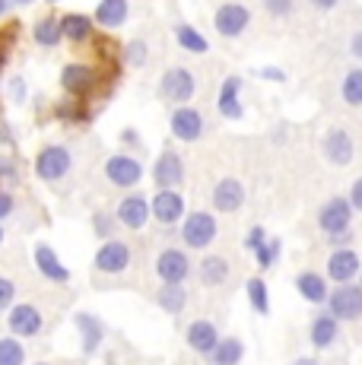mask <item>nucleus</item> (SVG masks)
Masks as SVG:
<instances>
[{
  "mask_svg": "<svg viewBox=\"0 0 362 365\" xmlns=\"http://www.w3.org/2000/svg\"><path fill=\"white\" fill-rule=\"evenodd\" d=\"M219 235V222L213 213L207 210H194V213H185L181 220V242L191 251H207Z\"/></svg>",
  "mask_w": 362,
  "mask_h": 365,
  "instance_id": "obj_1",
  "label": "nucleus"
},
{
  "mask_svg": "<svg viewBox=\"0 0 362 365\" xmlns=\"http://www.w3.org/2000/svg\"><path fill=\"white\" fill-rule=\"evenodd\" d=\"M73 168V156L71 150H67L64 143H48L38 150L36 156V175L41 181H48V185H54V181H64L67 175H71Z\"/></svg>",
  "mask_w": 362,
  "mask_h": 365,
  "instance_id": "obj_2",
  "label": "nucleus"
},
{
  "mask_svg": "<svg viewBox=\"0 0 362 365\" xmlns=\"http://www.w3.org/2000/svg\"><path fill=\"white\" fill-rule=\"evenodd\" d=\"M324 308L340 321V324H353L362 318V286L359 283H340L327 296Z\"/></svg>",
  "mask_w": 362,
  "mask_h": 365,
  "instance_id": "obj_3",
  "label": "nucleus"
},
{
  "mask_svg": "<svg viewBox=\"0 0 362 365\" xmlns=\"http://www.w3.org/2000/svg\"><path fill=\"white\" fill-rule=\"evenodd\" d=\"M150 210H152V220L162 229L181 226V220H185V213H187L181 187H156V194L150 197Z\"/></svg>",
  "mask_w": 362,
  "mask_h": 365,
  "instance_id": "obj_4",
  "label": "nucleus"
},
{
  "mask_svg": "<svg viewBox=\"0 0 362 365\" xmlns=\"http://www.w3.org/2000/svg\"><path fill=\"white\" fill-rule=\"evenodd\" d=\"M6 331L19 340H32V336L45 334V314L32 302H13V308L6 312Z\"/></svg>",
  "mask_w": 362,
  "mask_h": 365,
  "instance_id": "obj_5",
  "label": "nucleus"
},
{
  "mask_svg": "<svg viewBox=\"0 0 362 365\" xmlns=\"http://www.w3.org/2000/svg\"><path fill=\"white\" fill-rule=\"evenodd\" d=\"M353 216H356V210H353L350 197H331L321 210H318V229L324 232V238L337 235V232H350Z\"/></svg>",
  "mask_w": 362,
  "mask_h": 365,
  "instance_id": "obj_6",
  "label": "nucleus"
},
{
  "mask_svg": "<svg viewBox=\"0 0 362 365\" xmlns=\"http://www.w3.org/2000/svg\"><path fill=\"white\" fill-rule=\"evenodd\" d=\"M159 93H162L165 102H175V105H187L197 93V80L187 67H169L159 80Z\"/></svg>",
  "mask_w": 362,
  "mask_h": 365,
  "instance_id": "obj_7",
  "label": "nucleus"
},
{
  "mask_svg": "<svg viewBox=\"0 0 362 365\" xmlns=\"http://www.w3.org/2000/svg\"><path fill=\"white\" fill-rule=\"evenodd\" d=\"M359 270H362V257H359V251L353 248V245H346V248H333L331 257H327V267H324L327 279H331L333 286L356 283Z\"/></svg>",
  "mask_w": 362,
  "mask_h": 365,
  "instance_id": "obj_8",
  "label": "nucleus"
},
{
  "mask_svg": "<svg viewBox=\"0 0 362 365\" xmlns=\"http://www.w3.org/2000/svg\"><path fill=\"white\" fill-rule=\"evenodd\" d=\"M194 273L191 255L185 248H162L156 257V279L159 283H185Z\"/></svg>",
  "mask_w": 362,
  "mask_h": 365,
  "instance_id": "obj_9",
  "label": "nucleus"
},
{
  "mask_svg": "<svg viewBox=\"0 0 362 365\" xmlns=\"http://www.w3.org/2000/svg\"><path fill=\"white\" fill-rule=\"evenodd\" d=\"M115 220H118V226L130 229V232H140V229H146V222L152 220L150 197L140 194V191L121 197V200H118V210H115Z\"/></svg>",
  "mask_w": 362,
  "mask_h": 365,
  "instance_id": "obj_10",
  "label": "nucleus"
},
{
  "mask_svg": "<svg viewBox=\"0 0 362 365\" xmlns=\"http://www.w3.org/2000/svg\"><path fill=\"white\" fill-rule=\"evenodd\" d=\"M150 175L156 181V187H181L185 185V159H181V153L175 146H165L156 156V163H152Z\"/></svg>",
  "mask_w": 362,
  "mask_h": 365,
  "instance_id": "obj_11",
  "label": "nucleus"
},
{
  "mask_svg": "<svg viewBox=\"0 0 362 365\" xmlns=\"http://www.w3.org/2000/svg\"><path fill=\"white\" fill-rule=\"evenodd\" d=\"M105 178L115 187L130 191V187H137L143 181V165H140V159L128 156V153H118V156L105 159Z\"/></svg>",
  "mask_w": 362,
  "mask_h": 365,
  "instance_id": "obj_12",
  "label": "nucleus"
},
{
  "mask_svg": "<svg viewBox=\"0 0 362 365\" xmlns=\"http://www.w3.org/2000/svg\"><path fill=\"white\" fill-rule=\"evenodd\" d=\"M252 26V10L245 4H222L217 13H213V29H217L222 38H239L242 32Z\"/></svg>",
  "mask_w": 362,
  "mask_h": 365,
  "instance_id": "obj_13",
  "label": "nucleus"
},
{
  "mask_svg": "<svg viewBox=\"0 0 362 365\" xmlns=\"http://www.w3.org/2000/svg\"><path fill=\"white\" fill-rule=\"evenodd\" d=\"M95 270L99 273H124L130 267V245L121 242V238H105V242L99 245V251H95Z\"/></svg>",
  "mask_w": 362,
  "mask_h": 365,
  "instance_id": "obj_14",
  "label": "nucleus"
},
{
  "mask_svg": "<svg viewBox=\"0 0 362 365\" xmlns=\"http://www.w3.org/2000/svg\"><path fill=\"white\" fill-rule=\"evenodd\" d=\"M169 130L172 140H178V143H194L204 133V115L197 108H191V105H178L169 118Z\"/></svg>",
  "mask_w": 362,
  "mask_h": 365,
  "instance_id": "obj_15",
  "label": "nucleus"
},
{
  "mask_svg": "<svg viewBox=\"0 0 362 365\" xmlns=\"http://www.w3.org/2000/svg\"><path fill=\"white\" fill-rule=\"evenodd\" d=\"M321 153L331 165H350L356 156V143H353L350 130L343 128H327L321 140Z\"/></svg>",
  "mask_w": 362,
  "mask_h": 365,
  "instance_id": "obj_16",
  "label": "nucleus"
},
{
  "mask_svg": "<svg viewBox=\"0 0 362 365\" xmlns=\"http://www.w3.org/2000/svg\"><path fill=\"white\" fill-rule=\"evenodd\" d=\"M309 343L318 349V353H331V349L340 343V321L333 318L327 308H324L321 314H315V318H311V324H309Z\"/></svg>",
  "mask_w": 362,
  "mask_h": 365,
  "instance_id": "obj_17",
  "label": "nucleus"
},
{
  "mask_svg": "<svg viewBox=\"0 0 362 365\" xmlns=\"http://www.w3.org/2000/svg\"><path fill=\"white\" fill-rule=\"evenodd\" d=\"M95 83H99V73H95V67H89V64H67L61 70V86H64L67 96H76V99L93 93Z\"/></svg>",
  "mask_w": 362,
  "mask_h": 365,
  "instance_id": "obj_18",
  "label": "nucleus"
},
{
  "mask_svg": "<svg viewBox=\"0 0 362 365\" xmlns=\"http://www.w3.org/2000/svg\"><path fill=\"white\" fill-rule=\"evenodd\" d=\"M210 203L217 213H239L245 207V185L239 178H219L210 194Z\"/></svg>",
  "mask_w": 362,
  "mask_h": 365,
  "instance_id": "obj_19",
  "label": "nucleus"
},
{
  "mask_svg": "<svg viewBox=\"0 0 362 365\" xmlns=\"http://www.w3.org/2000/svg\"><path fill=\"white\" fill-rule=\"evenodd\" d=\"M185 340L197 356H210L213 349H217V343H219V327L213 324L210 318H197V321L187 324Z\"/></svg>",
  "mask_w": 362,
  "mask_h": 365,
  "instance_id": "obj_20",
  "label": "nucleus"
},
{
  "mask_svg": "<svg viewBox=\"0 0 362 365\" xmlns=\"http://www.w3.org/2000/svg\"><path fill=\"white\" fill-rule=\"evenodd\" d=\"M73 324H76V334H80V340H83V353L95 356L102 346V340H105V324H102V318H95L93 312H76Z\"/></svg>",
  "mask_w": 362,
  "mask_h": 365,
  "instance_id": "obj_21",
  "label": "nucleus"
},
{
  "mask_svg": "<svg viewBox=\"0 0 362 365\" xmlns=\"http://www.w3.org/2000/svg\"><path fill=\"white\" fill-rule=\"evenodd\" d=\"M242 76H226L217 96V108L226 121H242L245 118V105H242Z\"/></svg>",
  "mask_w": 362,
  "mask_h": 365,
  "instance_id": "obj_22",
  "label": "nucleus"
},
{
  "mask_svg": "<svg viewBox=\"0 0 362 365\" xmlns=\"http://www.w3.org/2000/svg\"><path fill=\"white\" fill-rule=\"evenodd\" d=\"M36 267H38L41 277L51 279V283H58V286H67V283H71V270H67L64 261L54 255L51 245H45V242L36 245Z\"/></svg>",
  "mask_w": 362,
  "mask_h": 365,
  "instance_id": "obj_23",
  "label": "nucleus"
},
{
  "mask_svg": "<svg viewBox=\"0 0 362 365\" xmlns=\"http://www.w3.org/2000/svg\"><path fill=\"white\" fill-rule=\"evenodd\" d=\"M296 292L309 305H324L327 296H331V279L315 270H302V273H296Z\"/></svg>",
  "mask_w": 362,
  "mask_h": 365,
  "instance_id": "obj_24",
  "label": "nucleus"
},
{
  "mask_svg": "<svg viewBox=\"0 0 362 365\" xmlns=\"http://www.w3.org/2000/svg\"><path fill=\"white\" fill-rule=\"evenodd\" d=\"M197 277L204 283V289H219V286L229 283L232 277V267L222 255H204V261L197 264Z\"/></svg>",
  "mask_w": 362,
  "mask_h": 365,
  "instance_id": "obj_25",
  "label": "nucleus"
},
{
  "mask_svg": "<svg viewBox=\"0 0 362 365\" xmlns=\"http://www.w3.org/2000/svg\"><path fill=\"white\" fill-rule=\"evenodd\" d=\"M61 32H64V41L86 45L95 32V19L86 13H67V16H61Z\"/></svg>",
  "mask_w": 362,
  "mask_h": 365,
  "instance_id": "obj_26",
  "label": "nucleus"
},
{
  "mask_svg": "<svg viewBox=\"0 0 362 365\" xmlns=\"http://www.w3.org/2000/svg\"><path fill=\"white\" fill-rule=\"evenodd\" d=\"M130 16V4L128 0H99V6H95V23L105 26V29H121L124 23H128Z\"/></svg>",
  "mask_w": 362,
  "mask_h": 365,
  "instance_id": "obj_27",
  "label": "nucleus"
},
{
  "mask_svg": "<svg viewBox=\"0 0 362 365\" xmlns=\"http://www.w3.org/2000/svg\"><path fill=\"white\" fill-rule=\"evenodd\" d=\"M187 289H185V283H162L156 289V305L162 308L165 314H172V318H175V314H181L187 308Z\"/></svg>",
  "mask_w": 362,
  "mask_h": 365,
  "instance_id": "obj_28",
  "label": "nucleus"
},
{
  "mask_svg": "<svg viewBox=\"0 0 362 365\" xmlns=\"http://www.w3.org/2000/svg\"><path fill=\"white\" fill-rule=\"evenodd\" d=\"M242 359H245V343L239 336H219L217 349L210 353L213 365H242Z\"/></svg>",
  "mask_w": 362,
  "mask_h": 365,
  "instance_id": "obj_29",
  "label": "nucleus"
},
{
  "mask_svg": "<svg viewBox=\"0 0 362 365\" xmlns=\"http://www.w3.org/2000/svg\"><path fill=\"white\" fill-rule=\"evenodd\" d=\"M32 38L41 48H58L64 41V32H61V16H41L36 26H32Z\"/></svg>",
  "mask_w": 362,
  "mask_h": 365,
  "instance_id": "obj_30",
  "label": "nucleus"
},
{
  "mask_svg": "<svg viewBox=\"0 0 362 365\" xmlns=\"http://www.w3.org/2000/svg\"><path fill=\"white\" fill-rule=\"evenodd\" d=\"M175 41L185 48V51H191V54H207V51H210V41H207L204 35L194 29V26H187V23L175 26Z\"/></svg>",
  "mask_w": 362,
  "mask_h": 365,
  "instance_id": "obj_31",
  "label": "nucleus"
},
{
  "mask_svg": "<svg viewBox=\"0 0 362 365\" xmlns=\"http://www.w3.org/2000/svg\"><path fill=\"white\" fill-rule=\"evenodd\" d=\"M245 296H248V305H252L257 314H270V289H267V283H264V277L248 279Z\"/></svg>",
  "mask_w": 362,
  "mask_h": 365,
  "instance_id": "obj_32",
  "label": "nucleus"
},
{
  "mask_svg": "<svg viewBox=\"0 0 362 365\" xmlns=\"http://www.w3.org/2000/svg\"><path fill=\"white\" fill-rule=\"evenodd\" d=\"M340 96H343V102L353 105V108H359L362 105V67L346 70L343 83H340Z\"/></svg>",
  "mask_w": 362,
  "mask_h": 365,
  "instance_id": "obj_33",
  "label": "nucleus"
},
{
  "mask_svg": "<svg viewBox=\"0 0 362 365\" xmlns=\"http://www.w3.org/2000/svg\"><path fill=\"white\" fill-rule=\"evenodd\" d=\"M0 365H26V349L19 336H0Z\"/></svg>",
  "mask_w": 362,
  "mask_h": 365,
  "instance_id": "obj_34",
  "label": "nucleus"
},
{
  "mask_svg": "<svg viewBox=\"0 0 362 365\" xmlns=\"http://www.w3.org/2000/svg\"><path fill=\"white\" fill-rule=\"evenodd\" d=\"M252 255H254V261H257V267H261V270H270V267L280 261L283 242H280V238H267V242H264L257 251H252Z\"/></svg>",
  "mask_w": 362,
  "mask_h": 365,
  "instance_id": "obj_35",
  "label": "nucleus"
},
{
  "mask_svg": "<svg viewBox=\"0 0 362 365\" xmlns=\"http://www.w3.org/2000/svg\"><path fill=\"white\" fill-rule=\"evenodd\" d=\"M54 118L58 121H71V124H80V121H86V111H83V105H80V99L76 96H71L67 102H58L54 105Z\"/></svg>",
  "mask_w": 362,
  "mask_h": 365,
  "instance_id": "obj_36",
  "label": "nucleus"
},
{
  "mask_svg": "<svg viewBox=\"0 0 362 365\" xmlns=\"http://www.w3.org/2000/svg\"><path fill=\"white\" fill-rule=\"evenodd\" d=\"M115 229H118L115 216H108L105 210H95V213H93V232L99 235V242H105V238H115Z\"/></svg>",
  "mask_w": 362,
  "mask_h": 365,
  "instance_id": "obj_37",
  "label": "nucleus"
},
{
  "mask_svg": "<svg viewBox=\"0 0 362 365\" xmlns=\"http://www.w3.org/2000/svg\"><path fill=\"white\" fill-rule=\"evenodd\" d=\"M124 61H128L130 67H143L146 64V41H140V38L128 41V45H124Z\"/></svg>",
  "mask_w": 362,
  "mask_h": 365,
  "instance_id": "obj_38",
  "label": "nucleus"
},
{
  "mask_svg": "<svg viewBox=\"0 0 362 365\" xmlns=\"http://www.w3.org/2000/svg\"><path fill=\"white\" fill-rule=\"evenodd\" d=\"M16 302V283L10 277H0V314H6Z\"/></svg>",
  "mask_w": 362,
  "mask_h": 365,
  "instance_id": "obj_39",
  "label": "nucleus"
},
{
  "mask_svg": "<svg viewBox=\"0 0 362 365\" xmlns=\"http://www.w3.org/2000/svg\"><path fill=\"white\" fill-rule=\"evenodd\" d=\"M267 238H270V235H267V229H264V226H252V229L245 232V248H248V251H257L264 242H267Z\"/></svg>",
  "mask_w": 362,
  "mask_h": 365,
  "instance_id": "obj_40",
  "label": "nucleus"
},
{
  "mask_svg": "<svg viewBox=\"0 0 362 365\" xmlns=\"http://www.w3.org/2000/svg\"><path fill=\"white\" fill-rule=\"evenodd\" d=\"M0 181H6V185H13V181H19L16 163H13L10 156H0Z\"/></svg>",
  "mask_w": 362,
  "mask_h": 365,
  "instance_id": "obj_41",
  "label": "nucleus"
},
{
  "mask_svg": "<svg viewBox=\"0 0 362 365\" xmlns=\"http://www.w3.org/2000/svg\"><path fill=\"white\" fill-rule=\"evenodd\" d=\"M264 6H267L270 16H289L296 4H292V0H264Z\"/></svg>",
  "mask_w": 362,
  "mask_h": 365,
  "instance_id": "obj_42",
  "label": "nucleus"
},
{
  "mask_svg": "<svg viewBox=\"0 0 362 365\" xmlns=\"http://www.w3.org/2000/svg\"><path fill=\"white\" fill-rule=\"evenodd\" d=\"M13 210H16V197H13L10 191H4V187H0V222L10 220Z\"/></svg>",
  "mask_w": 362,
  "mask_h": 365,
  "instance_id": "obj_43",
  "label": "nucleus"
},
{
  "mask_svg": "<svg viewBox=\"0 0 362 365\" xmlns=\"http://www.w3.org/2000/svg\"><path fill=\"white\" fill-rule=\"evenodd\" d=\"M257 76H261V80H270V83H286V70H280V67H261Z\"/></svg>",
  "mask_w": 362,
  "mask_h": 365,
  "instance_id": "obj_44",
  "label": "nucleus"
},
{
  "mask_svg": "<svg viewBox=\"0 0 362 365\" xmlns=\"http://www.w3.org/2000/svg\"><path fill=\"white\" fill-rule=\"evenodd\" d=\"M346 197H350L353 210H356V213H362V178L353 181V185H350V194H346Z\"/></svg>",
  "mask_w": 362,
  "mask_h": 365,
  "instance_id": "obj_45",
  "label": "nucleus"
},
{
  "mask_svg": "<svg viewBox=\"0 0 362 365\" xmlns=\"http://www.w3.org/2000/svg\"><path fill=\"white\" fill-rule=\"evenodd\" d=\"M353 242V229L350 232H337V235H327V245H331V248H346V245Z\"/></svg>",
  "mask_w": 362,
  "mask_h": 365,
  "instance_id": "obj_46",
  "label": "nucleus"
},
{
  "mask_svg": "<svg viewBox=\"0 0 362 365\" xmlns=\"http://www.w3.org/2000/svg\"><path fill=\"white\" fill-rule=\"evenodd\" d=\"M10 93H13V99H16V102H23V99H26V83L19 80V76L10 83Z\"/></svg>",
  "mask_w": 362,
  "mask_h": 365,
  "instance_id": "obj_47",
  "label": "nucleus"
},
{
  "mask_svg": "<svg viewBox=\"0 0 362 365\" xmlns=\"http://www.w3.org/2000/svg\"><path fill=\"white\" fill-rule=\"evenodd\" d=\"M350 54H353L356 61H362V32H356V35L350 38Z\"/></svg>",
  "mask_w": 362,
  "mask_h": 365,
  "instance_id": "obj_48",
  "label": "nucleus"
},
{
  "mask_svg": "<svg viewBox=\"0 0 362 365\" xmlns=\"http://www.w3.org/2000/svg\"><path fill=\"white\" fill-rule=\"evenodd\" d=\"M311 6H318V10H333V6L340 4V0H309Z\"/></svg>",
  "mask_w": 362,
  "mask_h": 365,
  "instance_id": "obj_49",
  "label": "nucleus"
},
{
  "mask_svg": "<svg viewBox=\"0 0 362 365\" xmlns=\"http://www.w3.org/2000/svg\"><path fill=\"white\" fill-rule=\"evenodd\" d=\"M121 140L124 143H137V130H121Z\"/></svg>",
  "mask_w": 362,
  "mask_h": 365,
  "instance_id": "obj_50",
  "label": "nucleus"
},
{
  "mask_svg": "<svg viewBox=\"0 0 362 365\" xmlns=\"http://www.w3.org/2000/svg\"><path fill=\"white\" fill-rule=\"evenodd\" d=\"M6 54H10V51H6V41H4V38H0V67H4V64H6Z\"/></svg>",
  "mask_w": 362,
  "mask_h": 365,
  "instance_id": "obj_51",
  "label": "nucleus"
},
{
  "mask_svg": "<svg viewBox=\"0 0 362 365\" xmlns=\"http://www.w3.org/2000/svg\"><path fill=\"white\" fill-rule=\"evenodd\" d=\"M6 10H10V0H0V16H6Z\"/></svg>",
  "mask_w": 362,
  "mask_h": 365,
  "instance_id": "obj_52",
  "label": "nucleus"
},
{
  "mask_svg": "<svg viewBox=\"0 0 362 365\" xmlns=\"http://www.w3.org/2000/svg\"><path fill=\"white\" fill-rule=\"evenodd\" d=\"M292 365H318L315 359H299V362H292Z\"/></svg>",
  "mask_w": 362,
  "mask_h": 365,
  "instance_id": "obj_53",
  "label": "nucleus"
},
{
  "mask_svg": "<svg viewBox=\"0 0 362 365\" xmlns=\"http://www.w3.org/2000/svg\"><path fill=\"white\" fill-rule=\"evenodd\" d=\"M10 4H19V6H23V4H32V0H10Z\"/></svg>",
  "mask_w": 362,
  "mask_h": 365,
  "instance_id": "obj_54",
  "label": "nucleus"
},
{
  "mask_svg": "<svg viewBox=\"0 0 362 365\" xmlns=\"http://www.w3.org/2000/svg\"><path fill=\"white\" fill-rule=\"evenodd\" d=\"M0 245H4V222H0Z\"/></svg>",
  "mask_w": 362,
  "mask_h": 365,
  "instance_id": "obj_55",
  "label": "nucleus"
},
{
  "mask_svg": "<svg viewBox=\"0 0 362 365\" xmlns=\"http://www.w3.org/2000/svg\"><path fill=\"white\" fill-rule=\"evenodd\" d=\"M36 365H51V362H36Z\"/></svg>",
  "mask_w": 362,
  "mask_h": 365,
  "instance_id": "obj_56",
  "label": "nucleus"
},
{
  "mask_svg": "<svg viewBox=\"0 0 362 365\" xmlns=\"http://www.w3.org/2000/svg\"><path fill=\"white\" fill-rule=\"evenodd\" d=\"M359 286H362V270H359Z\"/></svg>",
  "mask_w": 362,
  "mask_h": 365,
  "instance_id": "obj_57",
  "label": "nucleus"
},
{
  "mask_svg": "<svg viewBox=\"0 0 362 365\" xmlns=\"http://www.w3.org/2000/svg\"><path fill=\"white\" fill-rule=\"evenodd\" d=\"M51 4H54V0H51Z\"/></svg>",
  "mask_w": 362,
  "mask_h": 365,
  "instance_id": "obj_58",
  "label": "nucleus"
}]
</instances>
